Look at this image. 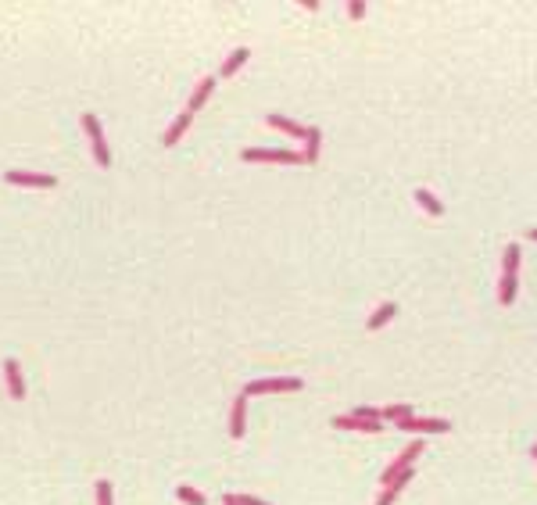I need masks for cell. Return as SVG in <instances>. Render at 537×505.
I'll return each instance as SVG.
<instances>
[{
	"mask_svg": "<svg viewBox=\"0 0 537 505\" xmlns=\"http://www.w3.org/2000/svg\"><path fill=\"white\" fill-rule=\"evenodd\" d=\"M223 505H236V495H223Z\"/></svg>",
	"mask_w": 537,
	"mask_h": 505,
	"instance_id": "484cf974",
	"label": "cell"
},
{
	"mask_svg": "<svg viewBox=\"0 0 537 505\" xmlns=\"http://www.w3.org/2000/svg\"><path fill=\"white\" fill-rule=\"evenodd\" d=\"M83 122V130H86V136H90V147H93V162H97L101 169H108L112 165V151H108V140H104V133H101V122L93 119L90 112L79 119Z\"/></svg>",
	"mask_w": 537,
	"mask_h": 505,
	"instance_id": "6da1fadb",
	"label": "cell"
},
{
	"mask_svg": "<svg viewBox=\"0 0 537 505\" xmlns=\"http://www.w3.org/2000/svg\"><path fill=\"white\" fill-rule=\"evenodd\" d=\"M244 416H247V398L240 394V398L233 402V408H229V434L240 441L244 437Z\"/></svg>",
	"mask_w": 537,
	"mask_h": 505,
	"instance_id": "4fadbf2b",
	"label": "cell"
},
{
	"mask_svg": "<svg viewBox=\"0 0 537 505\" xmlns=\"http://www.w3.org/2000/svg\"><path fill=\"white\" fill-rule=\"evenodd\" d=\"M190 122H194V115H190V112H183V115H179L176 122H172L168 130H165L162 144H165V147H176V144H179V136H183L186 130H190Z\"/></svg>",
	"mask_w": 537,
	"mask_h": 505,
	"instance_id": "7c38bea8",
	"label": "cell"
},
{
	"mask_svg": "<svg viewBox=\"0 0 537 505\" xmlns=\"http://www.w3.org/2000/svg\"><path fill=\"white\" fill-rule=\"evenodd\" d=\"M401 430H408V434H448L451 430V423L448 419H426V416H408V419H401L398 423Z\"/></svg>",
	"mask_w": 537,
	"mask_h": 505,
	"instance_id": "5b68a950",
	"label": "cell"
},
{
	"mask_svg": "<svg viewBox=\"0 0 537 505\" xmlns=\"http://www.w3.org/2000/svg\"><path fill=\"white\" fill-rule=\"evenodd\" d=\"M530 455H534V463H537V445H534V448H530Z\"/></svg>",
	"mask_w": 537,
	"mask_h": 505,
	"instance_id": "83f0119b",
	"label": "cell"
},
{
	"mask_svg": "<svg viewBox=\"0 0 537 505\" xmlns=\"http://www.w3.org/2000/svg\"><path fill=\"white\" fill-rule=\"evenodd\" d=\"M408 416H412V405H387V408H380V419H390V423H401Z\"/></svg>",
	"mask_w": 537,
	"mask_h": 505,
	"instance_id": "ffe728a7",
	"label": "cell"
},
{
	"mask_svg": "<svg viewBox=\"0 0 537 505\" xmlns=\"http://www.w3.org/2000/svg\"><path fill=\"white\" fill-rule=\"evenodd\" d=\"M244 162H268V165H305V158L297 151H268V147H247Z\"/></svg>",
	"mask_w": 537,
	"mask_h": 505,
	"instance_id": "7a4b0ae2",
	"label": "cell"
},
{
	"mask_svg": "<svg viewBox=\"0 0 537 505\" xmlns=\"http://www.w3.org/2000/svg\"><path fill=\"white\" fill-rule=\"evenodd\" d=\"M394 315H398V305H394V301H384L380 308L369 315V323H366V326H369V330H380V326H387V323L394 319Z\"/></svg>",
	"mask_w": 537,
	"mask_h": 505,
	"instance_id": "2e32d148",
	"label": "cell"
},
{
	"mask_svg": "<svg viewBox=\"0 0 537 505\" xmlns=\"http://www.w3.org/2000/svg\"><path fill=\"white\" fill-rule=\"evenodd\" d=\"M423 448H426V441H412V445H408V448L398 455V459H394V463H390V466L380 473V484H390V480L398 477L401 469H408V466H412V463L419 459V452H423Z\"/></svg>",
	"mask_w": 537,
	"mask_h": 505,
	"instance_id": "277c9868",
	"label": "cell"
},
{
	"mask_svg": "<svg viewBox=\"0 0 537 505\" xmlns=\"http://www.w3.org/2000/svg\"><path fill=\"white\" fill-rule=\"evenodd\" d=\"M501 276H516V280H519V244H509V247H505Z\"/></svg>",
	"mask_w": 537,
	"mask_h": 505,
	"instance_id": "e0dca14e",
	"label": "cell"
},
{
	"mask_svg": "<svg viewBox=\"0 0 537 505\" xmlns=\"http://www.w3.org/2000/svg\"><path fill=\"white\" fill-rule=\"evenodd\" d=\"M247 58H251V51H247V47H236V51H233V54L223 61V69H218V75H223V79L236 75V72H240V69L247 65Z\"/></svg>",
	"mask_w": 537,
	"mask_h": 505,
	"instance_id": "5bb4252c",
	"label": "cell"
},
{
	"mask_svg": "<svg viewBox=\"0 0 537 505\" xmlns=\"http://www.w3.org/2000/svg\"><path fill=\"white\" fill-rule=\"evenodd\" d=\"M416 201H419V208H426V215H445V204H440L430 190H416Z\"/></svg>",
	"mask_w": 537,
	"mask_h": 505,
	"instance_id": "d6986e66",
	"label": "cell"
},
{
	"mask_svg": "<svg viewBox=\"0 0 537 505\" xmlns=\"http://www.w3.org/2000/svg\"><path fill=\"white\" fill-rule=\"evenodd\" d=\"M4 180H8V183H14V186H43V190L58 183L54 176H43V172H8Z\"/></svg>",
	"mask_w": 537,
	"mask_h": 505,
	"instance_id": "8fae6325",
	"label": "cell"
},
{
	"mask_svg": "<svg viewBox=\"0 0 537 505\" xmlns=\"http://www.w3.org/2000/svg\"><path fill=\"white\" fill-rule=\"evenodd\" d=\"M347 14H351V19H362V14H366V4H362V0H351V4H347Z\"/></svg>",
	"mask_w": 537,
	"mask_h": 505,
	"instance_id": "cb8c5ba5",
	"label": "cell"
},
{
	"mask_svg": "<svg viewBox=\"0 0 537 505\" xmlns=\"http://www.w3.org/2000/svg\"><path fill=\"white\" fill-rule=\"evenodd\" d=\"M236 505H268V502H262L255 495H236Z\"/></svg>",
	"mask_w": 537,
	"mask_h": 505,
	"instance_id": "d4e9b609",
	"label": "cell"
},
{
	"mask_svg": "<svg viewBox=\"0 0 537 505\" xmlns=\"http://www.w3.org/2000/svg\"><path fill=\"white\" fill-rule=\"evenodd\" d=\"M265 125H273V130L287 133V136H294V140H305V136H308V125L294 122V119H287V115H265Z\"/></svg>",
	"mask_w": 537,
	"mask_h": 505,
	"instance_id": "52a82bcc",
	"label": "cell"
},
{
	"mask_svg": "<svg viewBox=\"0 0 537 505\" xmlns=\"http://www.w3.org/2000/svg\"><path fill=\"white\" fill-rule=\"evenodd\" d=\"M351 416H358V419H380V408H373V405H362V408H355ZM384 423V419H380Z\"/></svg>",
	"mask_w": 537,
	"mask_h": 505,
	"instance_id": "603a6c76",
	"label": "cell"
},
{
	"mask_svg": "<svg viewBox=\"0 0 537 505\" xmlns=\"http://www.w3.org/2000/svg\"><path fill=\"white\" fill-rule=\"evenodd\" d=\"M527 241H537V230H530V233H527Z\"/></svg>",
	"mask_w": 537,
	"mask_h": 505,
	"instance_id": "4316f807",
	"label": "cell"
},
{
	"mask_svg": "<svg viewBox=\"0 0 537 505\" xmlns=\"http://www.w3.org/2000/svg\"><path fill=\"white\" fill-rule=\"evenodd\" d=\"M283 391H301L297 376H276V380H255L244 387V398H255V394H283Z\"/></svg>",
	"mask_w": 537,
	"mask_h": 505,
	"instance_id": "3957f363",
	"label": "cell"
},
{
	"mask_svg": "<svg viewBox=\"0 0 537 505\" xmlns=\"http://www.w3.org/2000/svg\"><path fill=\"white\" fill-rule=\"evenodd\" d=\"M412 473H416V469L408 466V469H401V473H398V477H394L390 484H384V491H380V498H376V505H394V498L401 495V487H405L408 480H412Z\"/></svg>",
	"mask_w": 537,
	"mask_h": 505,
	"instance_id": "9c48e42d",
	"label": "cell"
},
{
	"mask_svg": "<svg viewBox=\"0 0 537 505\" xmlns=\"http://www.w3.org/2000/svg\"><path fill=\"white\" fill-rule=\"evenodd\" d=\"M516 287H519L516 276H501V280H498V301H501V305H512V301H516Z\"/></svg>",
	"mask_w": 537,
	"mask_h": 505,
	"instance_id": "ac0fdd59",
	"label": "cell"
},
{
	"mask_svg": "<svg viewBox=\"0 0 537 505\" xmlns=\"http://www.w3.org/2000/svg\"><path fill=\"white\" fill-rule=\"evenodd\" d=\"M319 147H323V133L315 130V125H308V136H305V151H301V158H305V165H312V162H319Z\"/></svg>",
	"mask_w": 537,
	"mask_h": 505,
	"instance_id": "9a60e30c",
	"label": "cell"
},
{
	"mask_svg": "<svg viewBox=\"0 0 537 505\" xmlns=\"http://www.w3.org/2000/svg\"><path fill=\"white\" fill-rule=\"evenodd\" d=\"M4 380H8V394L14 402H22L25 398V380H22V369H18V362L8 358L4 362Z\"/></svg>",
	"mask_w": 537,
	"mask_h": 505,
	"instance_id": "8992f818",
	"label": "cell"
},
{
	"mask_svg": "<svg viewBox=\"0 0 537 505\" xmlns=\"http://www.w3.org/2000/svg\"><path fill=\"white\" fill-rule=\"evenodd\" d=\"M337 430H362V434H380L384 423L380 419H358V416H337L334 419Z\"/></svg>",
	"mask_w": 537,
	"mask_h": 505,
	"instance_id": "ba28073f",
	"label": "cell"
},
{
	"mask_svg": "<svg viewBox=\"0 0 537 505\" xmlns=\"http://www.w3.org/2000/svg\"><path fill=\"white\" fill-rule=\"evenodd\" d=\"M97 505H115V495H112V484L108 480H97Z\"/></svg>",
	"mask_w": 537,
	"mask_h": 505,
	"instance_id": "7402d4cb",
	"label": "cell"
},
{
	"mask_svg": "<svg viewBox=\"0 0 537 505\" xmlns=\"http://www.w3.org/2000/svg\"><path fill=\"white\" fill-rule=\"evenodd\" d=\"M176 498H179L183 505H204V495L197 491V487H190V484H179V487H176Z\"/></svg>",
	"mask_w": 537,
	"mask_h": 505,
	"instance_id": "44dd1931",
	"label": "cell"
},
{
	"mask_svg": "<svg viewBox=\"0 0 537 505\" xmlns=\"http://www.w3.org/2000/svg\"><path fill=\"white\" fill-rule=\"evenodd\" d=\"M212 90H215V79L212 75H204V79H197V86H194V93H190V104H186V112L190 115H197L204 104H208V97H212Z\"/></svg>",
	"mask_w": 537,
	"mask_h": 505,
	"instance_id": "30bf717a",
	"label": "cell"
}]
</instances>
